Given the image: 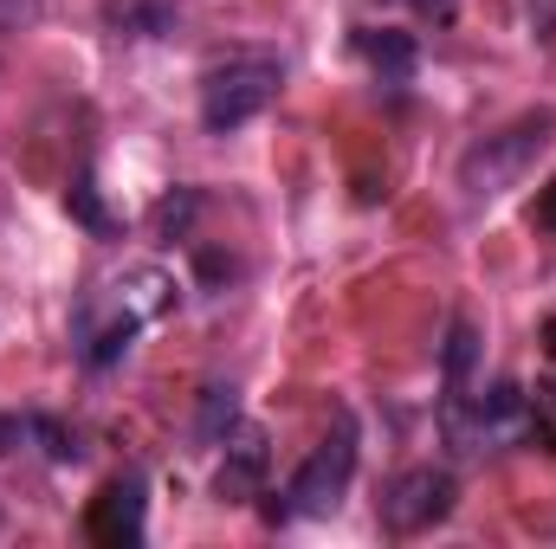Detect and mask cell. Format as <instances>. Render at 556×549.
<instances>
[{
	"label": "cell",
	"mask_w": 556,
	"mask_h": 549,
	"mask_svg": "<svg viewBox=\"0 0 556 549\" xmlns=\"http://www.w3.org/2000/svg\"><path fill=\"white\" fill-rule=\"evenodd\" d=\"M137 330H142V323L130 317V310H124L117 323H104V330L91 336V369H111V362H117V356H124V349L137 343Z\"/></svg>",
	"instance_id": "10"
},
{
	"label": "cell",
	"mask_w": 556,
	"mask_h": 549,
	"mask_svg": "<svg viewBox=\"0 0 556 549\" xmlns=\"http://www.w3.org/2000/svg\"><path fill=\"white\" fill-rule=\"evenodd\" d=\"M194 207H201L194 194H168V201L155 207V227H162V233L175 240V233H188V220H194Z\"/></svg>",
	"instance_id": "12"
},
{
	"label": "cell",
	"mask_w": 556,
	"mask_h": 549,
	"mask_svg": "<svg viewBox=\"0 0 556 549\" xmlns=\"http://www.w3.org/2000/svg\"><path fill=\"white\" fill-rule=\"evenodd\" d=\"M363 59L382 72V85H402L415 72V39L408 33H363Z\"/></svg>",
	"instance_id": "7"
},
{
	"label": "cell",
	"mask_w": 556,
	"mask_h": 549,
	"mask_svg": "<svg viewBox=\"0 0 556 549\" xmlns=\"http://www.w3.org/2000/svg\"><path fill=\"white\" fill-rule=\"evenodd\" d=\"M233 420H240V395H233V388H220V382L201 388V408H194V433H201V439H227Z\"/></svg>",
	"instance_id": "8"
},
{
	"label": "cell",
	"mask_w": 556,
	"mask_h": 549,
	"mask_svg": "<svg viewBox=\"0 0 556 549\" xmlns=\"http://www.w3.org/2000/svg\"><path fill=\"white\" fill-rule=\"evenodd\" d=\"M273 98H278V65L273 59H240V65H227V72L207 78V91H201V124H207L214 137H227V130L253 124Z\"/></svg>",
	"instance_id": "3"
},
{
	"label": "cell",
	"mask_w": 556,
	"mask_h": 549,
	"mask_svg": "<svg viewBox=\"0 0 556 549\" xmlns=\"http://www.w3.org/2000/svg\"><path fill=\"white\" fill-rule=\"evenodd\" d=\"M266 465H273V452H266V433H240L233 446H227V465H220V478H214V491L227 498V505H247V498H260V485H266Z\"/></svg>",
	"instance_id": "6"
},
{
	"label": "cell",
	"mask_w": 556,
	"mask_h": 549,
	"mask_svg": "<svg viewBox=\"0 0 556 549\" xmlns=\"http://www.w3.org/2000/svg\"><path fill=\"white\" fill-rule=\"evenodd\" d=\"M538 227H551V233H556V188L538 201Z\"/></svg>",
	"instance_id": "17"
},
{
	"label": "cell",
	"mask_w": 556,
	"mask_h": 549,
	"mask_svg": "<svg viewBox=\"0 0 556 549\" xmlns=\"http://www.w3.org/2000/svg\"><path fill=\"white\" fill-rule=\"evenodd\" d=\"M420 13H433V20H446V13H453V0H415Z\"/></svg>",
	"instance_id": "18"
},
{
	"label": "cell",
	"mask_w": 556,
	"mask_h": 549,
	"mask_svg": "<svg viewBox=\"0 0 556 549\" xmlns=\"http://www.w3.org/2000/svg\"><path fill=\"white\" fill-rule=\"evenodd\" d=\"M350 472H356V439H350V420L298 465V478L285 485V505H278L273 518H324V511H337V498H343V485H350Z\"/></svg>",
	"instance_id": "2"
},
{
	"label": "cell",
	"mask_w": 556,
	"mask_h": 549,
	"mask_svg": "<svg viewBox=\"0 0 556 549\" xmlns=\"http://www.w3.org/2000/svg\"><path fill=\"white\" fill-rule=\"evenodd\" d=\"M26 433H33L26 420H13V413H0V459H7V452H20V446H26Z\"/></svg>",
	"instance_id": "15"
},
{
	"label": "cell",
	"mask_w": 556,
	"mask_h": 549,
	"mask_svg": "<svg viewBox=\"0 0 556 549\" xmlns=\"http://www.w3.org/2000/svg\"><path fill=\"white\" fill-rule=\"evenodd\" d=\"M26 426H33V433H39V439H46V452H52V459H59V465H65V459H78V452H85V446H78V433H65V426H59V420H52V413H33V420H26Z\"/></svg>",
	"instance_id": "11"
},
{
	"label": "cell",
	"mask_w": 556,
	"mask_h": 549,
	"mask_svg": "<svg viewBox=\"0 0 556 549\" xmlns=\"http://www.w3.org/2000/svg\"><path fill=\"white\" fill-rule=\"evenodd\" d=\"M72 214H78L91 233H111V214L98 207V188H91V181H78V188H72Z\"/></svg>",
	"instance_id": "13"
},
{
	"label": "cell",
	"mask_w": 556,
	"mask_h": 549,
	"mask_svg": "<svg viewBox=\"0 0 556 549\" xmlns=\"http://www.w3.org/2000/svg\"><path fill=\"white\" fill-rule=\"evenodd\" d=\"M446 518H453V472H440V465L402 472V478L389 485V498H382V524H389L395 537H420V531H433V524H446Z\"/></svg>",
	"instance_id": "4"
},
{
	"label": "cell",
	"mask_w": 556,
	"mask_h": 549,
	"mask_svg": "<svg viewBox=\"0 0 556 549\" xmlns=\"http://www.w3.org/2000/svg\"><path fill=\"white\" fill-rule=\"evenodd\" d=\"M472 356H479V336H472V323L459 317V323L446 330V395H453V401L466 395V375H472Z\"/></svg>",
	"instance_id": "9"
},
{
	"label": "cell",
	"mask_w": 556,
	"mask_h": 549,
	"mask_svg": "<svg viewBox=\"0 0 556 549\" xmlns=\"http://www.w3.org/2000/svg\"><path fill=\"white\" fill-rule=\"evenodd\" d=\"M39 20V0H0V39L7 33H26Z\"/></svg>",
	"instance_id": "14"
},
{
	"label": "cell",
	"mask_w": 556,
	"mask_h": 549,
	"mask_svg": "<svg viewBox=\"0 0 556 549\" xmlns=\"http://www.w3.org/2000/svg\"><path fill=\"white\" fill-rule=\"evenodd\" d=\"M531 26L551 39V33H556V0H531Z\"/></svg>",
	"instance_id": "16"
},
{
	"label": "cell",
	"mask_w": 556,
	"mask_h": 549,
	"mask_svg": "<svg viewBox=\"0 0 556 549\" xmlns=\"http://www.w3.org/2000/svg\"><path fill=\"white\" fill-rule=\"evenodd\" d=\"M551 137H556V117H551V111H531V117H518L511 130L472 142V149H466V162H459V188H466L472 201H492V194L518 188V181L538 168V155L551 149Z\"/></svg>",
	"instance_id": "1"
},
{
	"label": "cell",
	"mask_w": 556,
	"mask_h": 549,
	"mask_svg": "<svg viewBox=\"0 0 556 549\" xmlns=\"http://www.w3.org/2000/svg\"><path fill=\"white\" fill-rule=\"evenodd\" d=\"M85 531H91V544H142V478H117V485H104L98 498H91V518H85Z\"/></svg>",
	"instance_id": "5"
}]
</instances>
